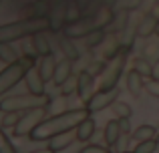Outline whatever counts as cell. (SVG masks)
<instances>
[{"label": "cell", "instance_id": "cell-6", "mask_svg": "<svg viewBox=\"0 0 159 153\" xmlns=\"http://www.w3.org/2000/svg\"><path fill=\"white\" fill-rule=\"evenodd\" d=\"M47 117H48L47 105H40V107H34V109L24 111V113L20 115V121L16 123V127H14V135L16 137H28L30 131L34 129L40 121H44Z\"/></svg>", "mask_w": 159, "mask_h": 153}, {"label": "cell", "instance_id": "cell-48", "mask_svg": "<svg viewBox=\"0 0 159 153\" xmlns=\"http://www.w3.org/2000/svg\"><path fill=\"white\" fill-rule=\"evenodd\" d=\"M109 153H115V151H113V149H111V151H109Z\"/></svg>", "mask_w": 159, "mask_h": 153}, {"label": "cell", "instance_id": "cell-31", "mask_svg": "<svg viewBox=\"0 0 159 153\" xmlns=\"http://www.w3.org/2000/svg\"><path fill=\"white\" fill-rule=\"evenodd\" d=\"M0 153H18L12 141L8 139V135L4 133V127H0Z\"/></svg>", "mask_w": 159, "mask_h": 153}, {"label": "cell", "instance_id": "cell-45", "mask_svg": "<svg viewBox=\"0 0 159 153\" xmlns=\"http://www.w3.org/2000/svg\"><path fill=\"white\" fill-rule=\"evenodd\" d=\"M155 34H157V38H159V22H157V30H155Z\"/></svg>", "mask_w": 159, "mask_h": 153}, {"label": "cell", "instance_id": "cell-14", "mask_svg": "<svg viewBox=\"0 0 159 153\" xmlns=\"http://www.w3.org/2000/svg\"><path fill=\"white\" fill-rule=\"evenodd\" d=\"M70 75H73V61H69L65 56L62 61H58V63H57V69H54V75H52V83L61 89L62 83H65Z\"/></svg>", "mask_w": 159, "mask_h": 153}, {"label": "cell", "instance_id": "cell-9", "mask_svg": "<svg viewBox=\"0 0 159 153\" xmlns=\"http://www.w3.org/2000/svg\"><path fill=\"white\" fill-rule=\"evenodd\" d=\"M24 85H26L28 93L39 95V97H47V81L40 75L39 65L26 69V73H24Z\"/></svg>", "mask_w": 159, "mask_h": 153}, {"label": "cell", "instance_id": "cell-39", "mask_svg": "<svg viewBox=\"0 0 159 153\" xmlns=\"http://www.w3.org/2000/svg\"><path fill=\"white\" fill-rule=\"evenodd\" d=\"M157 2H159V0H143V8H145V10L149 12V10H151V8H153V6L157 4Z\"/></svg>", "mask_w": 159, "mask_h": 153}, {"label": "cell", "instance_id": "cell-44", "mask_svg": "<svg viewBox=\"0 0 159 153\" xmlns=\"http://www.w3.org/2000/svg\"><path fill=\"white\" fill-rule=\"evenodd\" d=\"M103 2H105L107 6H115V4H117V0H103Z\"/></svg>", "mask_w": 159, "mask_h": 153}, {"label": "cell", "instance_id": "cell-42", "mask_svg": "<svg viewBox=\"0 0 159 153\" xmlns=\"http://www.w3.org/2000/svg\"><path fill=\"white\" fill-rule=\"evenodd\" d=\"M28 153H54V151L47 147V149H34V151H28Z\"/></svg>", "mask_w": 159, "mask_h": 153}, {"label": "cell", "instance_id": "cell-13", "mask_svg": "<svg viewBox=\"0 0 159 153\" xmlns=\"http://www.w3.org/2000/svg\"><path fill=\"white\" fill-rule=\"evenodd\" d=\"M75 141H77V133H75V131H65V133L52 135V137L48 139V149H52L54 153L65 151L66 147H70Z\"/></svg>", "mask_w": 159, "mask_h": 153}, {"label": "cell", "instance_id": "cell-41", "mask_svg": "<svg viewBox=\"0 0 159 153\" xmlns=\"http://www.w3.org/2000/svg\"><path fill=\"white\" fill-rule=\"evenodd\" d=\"M153 77L159 79V59L155 61V63H153Z\"/></svg>", "mask_w": 159, "mask_h": 153}, {"label": "cell", "instance_id": "cell-23", "mask_svg": "<svg viewBox=\"0 0 159 153\" xmlns=\"http://www.w3.org/2000/svg\"><path fill=\"white\" fill-rule=\"evenodd\" d=\"M95 20H97V28H109L113 24V20H115V10H113V6H101L99 8V12L95 14Z\"/></svg>", "mask_w": 159, "mask_h": 153}, {"label": "cell", "instance_id": "cell-21", "mask_svg": "<svg viewBox=\"0 0 159 153\" xmlns=\"http://www.w3.org/2000/svg\"><path fill=\"white\" fill-rule=\"evenodd\" d=\"M22 59V52L16 51L12 43H0V61L4 65H12V63H18Z\"/></svg>", "mask_w": 159, "mask_h": 153}, {"label": "cell", "instance_id": "cell-19", "mask_svg": "<svg viewBox=\"0 0 159 153\" xmlns=\"http://www.w3.org/2000/svg\"><path fill=\"white\" fill-rule=\"evenodd\" d=\"M121 125H119V119H111V121L105 125V129H103V139H105V143H107V147H113L115 145V141L121 137Z\"/></svg>", "mask_w": 159, "mask_h": 153}, {"label": "cell", "instance_id": "cell-4", "mask_svg": "<svg viewBox=\"0 0 159 153\" xmlns=\"http://www.w3.org/2000/svg\"><path fill=\"white\" fill-rule=\"evenodd\" d=\"M40 105H48L47 97H39V95H12V97H2L0 99V113H8V111H18L24 113L28 109H34Z\"/></svg>", "mask_w": 159, "mask_h": 153}, {"label": "cell", "instance_id": "cell-20", "mask_svg": "<svg viewBox=\"0 0 159 153\" xmlns=\"http://www.w3.org/2000/svg\"><path fill=\"white\" fill-rule=\"evenodd\" d=\"M58 47H61L62 55L66 56L69 61H79L81 59V51H79V47L75 44V38H69V36L62 34V38H58Z\"/></svg>", "mask_w": 159, "mask_h": 153}, {"label": "cell", "instance_id": "cell-38", "mask_svg": "<svg viewBox=\"0 0 159 153\" xmlns=\"http://www.w3.org/2000/svg\"><path fill=\"white\" fill-rule=\"evenodd\" d=\"M119 125H121V131H123V133H131V117L119 119Z\"/></svg>", "mask_w": 159, "mask_h": 153}, {"label": "cell", "instance_id": "cell-1", "mask_svg": "<svg viewBox=\"0 0 159 153\" xmlns=\"http://www.w3.org/2000/svg\"><path fill=\"white\" fill-rule=\"evenodd\" d=\"M89 109L85 105L79 107V109H66L58 115H52V117H47L44 121H40L34 129L30 131L28 137L32 141H48L52 135L65 133V131H75L79 127V123L83 119L89 117Z\"/></svg>", "mask_w": 159, "mask_h": 153}, {"label": "cell", "instance_id": "cell-49", "mask_svg": "<svg viewBox=\"0 0 159 153\" xmlns=\"http://www.w3.org/2000/svg\"><path fill=\"white\" fill-rule=\"evenodd\" d=\"M0 4H2V0H0Z\"/></svg>", "mask_w": 159, "mask_h": 153}, {"label": "cell", "instance_id": "cell-18", "mask_svg": "<svg viewBox=\"0 0 159 153\" xmlns=\"http://www.w3.org/2000/svg\"><path fill=\"white\" fill-rule=\"evenodd\" d=\"M48 30H40L36 34H32V43H34V48H36V55L39 56H44V55H51L52 52V47H51V38L47 34Z\"/></svg>", "mask_w": 159, "mask_h": 153}, {"label": "cell", "instance_id": "cell-22", "mask_svg": "<svg viewBox=\"0 0 159 153\" xmlns=\"http://www.w3.org/2000/svg\"><path fill=\"white\" fill-rule=\"evenodd\" d=\"M57 63L58 61H54L52 52L51 55H44L39 59V71L40 75L44 77V81H52V75H54V69H57Z\"/></svg>", "mask_w": 159, "mask_h": 153}, {"label": "cell", "instance_id": "cell-33", "mask_svg": "<svg viewBox=\"0 0 159 153\" xmlns=\"http://www.w3.org/2000/svg\"><path fill=\"white\" fill-rule=\"evenodd\" d=\"M18 121H20V113H18V111H8V113H4L2 127H4V129H6V127H12V129H14Z\"/></svg>", "mask_w": 159, "mask_h": 153}, {"label": "cell", "instance_id": "cell-25", "mask_svg": "<svg viewBox=\"0 0 159 153\" xmlns=\"http://www.w3.org/2000/svg\"><path fill=\"white\" fill-rule=\"evenodd\" d=\"M155 135H157V127H153V125H139L131 133V137L135 139V141H145V139H153Z\"/></svg>", "mask_w": 159, "mask_h": 153}, {"label": "cell", "instance_id": "cell-30", "mask_svg": "<svg viewBox=\"0 0 159 153\" xmlns=\"http://www.w3.org/2000/svg\"><path fill=\"white\" fill-rule=\"evenodd\" d=\"M127 16H129V10L127 8H123L121 12H115V20H113V30L115 32H123L125 28H127Z\"/></svg>", "mask_w": 159, "mask_h": 153}, {"label": "cell", "instance_id": "cell-16", "mask_svg": "<svg viewBox=\"0 0 159 153\" xmlns=\"http://www.w3.org/2000/svg\"><path fill=\"white\" fill-rule=\"evenodd\" d=\"M51 14V2L48 0H34L26 6L28 18H47Z\"/></svg>", "mask_w": 159, "mask_h": 153}, {"label": "cell", "instance_id": "cell-26", "mask_svg": "<svg viewBox=\"0 0 159 153\" xmlns=\"http://www.w3.org/2000/svg\"><path fill=\"white\" fill-rule=\"evenodd\" d=\"M105 38H107V32L103 30V28H95L93 32H91V34H87L85 38V44L89 48H95V47H101L103 43H105Z\"/></svg>", "mask_w": 159, "mask_h": 153}, {"label": "cell", "instance_id": "cell-47", "mask_svg": "<svg viewBox=\"0 0 159 153\" xmlns=\"http://www.w3.org/2000/svg\"><path fill=\"white\" fill-rule=\"evenodd\" d=\"M121 153H133V151H129V149H127V151H121Z\"/></svg>", "mask_w": 159, "mask_h": 153}, {"label": "cell", "instance_id": "cell-12", "mask_svg": "<svg viewBox=\"0 0 159 153\" xmlns=\"http://www.w3.org/2000/svg\"><path fill=\"white\" fill-rule=\"evenodd\" d=\"M157 22L159 18L155 14H151V12H147V14L143 16V18L137 22V28H135V34L139 36V38H149L151 34H155L157 30Z\"/></svg>", "mask_w": 159, "mask_h": 153}, {"label": "cell", "instance_id": "cell-10", "mask_svg": "<svg viewBox=\"0 0 159 153\" xmlns=\"http://www.w3.org/2000/svg\"><path fill=\"white\" fill-rule=\"evenodd\" d=\"M66 0H51V14H48V20H51V32H62L66 24Z\"/></svg>", "mask_w": 159, "mask_h": 153}, {"label": "cell", "instance_id": "cell-35", "mask_svg": "<svg viewBox=\"0 0 159 153\" xmlns=\"http://www.w3.org/2000/svg\"><path fill=\"white\" fill-rule=\"evenodd\" d=\"M61 93L65 95V97H69L70 93H77V77L70 75L69 79H66V81L62 83V87H61Z\"/></svg>", "mask_w": 159, "mask_h": 153}, {"label": "cell", "instance_id": "cell-11", "mask_svg": "<svg viewBox=\"0 0 159 153\" xmlns=\"http://www.w3.org/2000/svg\"><path fill=\"white\" fill-rule=\"evenodd\" d=\"M97 87H95V75H91L89 71H81L77 75V95L83 103H87L91 97L95 95Z\"/></svg>", "mask_w": 159, "mask_h": 153}, {"label": "cell", "instance_id": "cell-8", "mask_svg": "<svg viewBox=\"0 0 159 153\" xmlns=\"http://www.w3.org/2000/svg\"><path fill=\"white\" fill-rule=\"evenodd\" d=\"M97 28V20H95V16H81L79 20H75V22H69L65 24V28H62V34L69 36V38H85L87 34H91V32Z\"/></svg>", "mask_w": 159, "mask_h": 153}, {"label": "cell", "instance_id": "cell-28", "mask_svg": "<svg viewBox=\"0 0 159 153\" xmlns=\"http://www.w3.org/2000/svg\"><path fill=\"white\" fill-rule=\"evenodd\" d=\"M111 111H113V115H115L117 119H125V117H131V115H133L131 105L125 103V101H115L111 105Z\"/></svg>", "mask_w": 159, "mask_h": 153}, {"label": "cell", "instance_id": "cell-29", "mask_svg": "<svg viewBox=\"0 0 159 153\" xmlns=\"http://www.w3.org/2000/svg\"><path fill=\"white\" fill-rule=\"evenodd\" d=\"M157 147H159V143H157L155 137L153 139H145V141H137L133 153H155Z\"/></svg>", "mask_w": 159, "mask_h": 153}, {"label": "cell", "instance_id": "cell-46", "mask_svg": "<svg viewBox=\"0 0 159 153\" xmlns=\"http://www.w3.org/2000/svg\"><path fill=\"white\" fill-rule=\"evenodd\" d=\"M155 139H157V143H159V133H157V135H155Z\"/></svg>", "mask_w": 159, "mask_h": 153}, {"label": "cell", "instance_id": "cell-2", "mask_svg": "<svg viewBox=\"0 0 159 153\" xmlns=\"http://www.w3.org/2000/svg\"><path fill=\"white\" fill-rule=\"evenodd\" d=\"M40 30H51V20L47 18H22L8 24H0V43H16Z\"/></svg>", "mask_w": 159, "mask_h": 153}, {"label": "cell", "instance_id": "cell-37", "mask_svg": "<svg viewBox=\"0 0 159 153\" xmlns=\"http://www.w3.org/2000/svg\"><path fill=\"white\" fill-rule=\"evenodd\" d=\"M105 69H107V65H105V63H91L89 67H87V71H89L91 75L99 77V75H103V73H105Z\"/></svg>", "mask_w": 159, "mask_h": 153}, {"label": "cell", "instance_id": "cell-36", "mask_svg": "<svg viewBox=\"0 0 159 153\" xmlns=\"http://www.w3.org/2000/svg\"><path fill=\"white\" fill-rule=\"evenodd\" d=\"M109 151H111V147L99 145V143H89V145H85L79 153H109Z\"/></svg>", "mask_w": 159, "mask_h": 153}, {"label": "cell", "instance_id": "cell-24", "mask_svg": "<svg viewBox=\"0 0 159 153\" xmlns=\"http://www.w3.org/2000/svg\"><path fill=\"white\" fill-rule=\"evenodd\" d=\"M121 48H123V47L119 44V40H117L115 36H107L105 43H103V56H105V61L115 59L117 52H119Z\"/></svg>", "mask_w": 159, "mask_h": 153}, {"label": "cell", "instance_id": "cell-7", "mask_svg": "<svg viewBox=\"0 0 159 153\" xmlns=\"http://www.w3.org/2000/svg\"><path fill=\"white\" fill-rule=\"evenodd\" d=\"M121 89L119 87H111V89H99L95 91V95L85 103V107L89 109V113H97V111H103V109H109L113 103L117 101Z\"/></svg>", "mask_w": 159, "mask_h": 153}, {"label": "cell", "instance_id": "cell-27", "mask_svg": "<svg viewBox=\"0 0 159 153\" xmlns=\"http://www.w3.org/2000/svg\"><path fill=\"white\" fill-rule=\"evenodd\" d=\"M131 69H135L137 73H141L145 79L153 77V65L149 63L145 56H137V59H133V67Z\"/></svg>", "mask_w": 159, "mask_h": 153}, {"label": "cell", "instance_id": "cell-3", "mask_svg": "<svg viewBox=\"0 0 159 153\" xmlns=\"http://www.w3.org/2000/svg\"><path fill=\"white\" fill-rule=\"evenodd\" d=\"M34 65H39L36 59H34V56H26V55H22V59H20L18 63L6 65V67L0 71V99H2L8 91L14 89L20 81H24V73H26V69L34 67Z\"/></svg>", "mask_w": 159, "mask_h": 153}, {"label": "cell", "instance_id": "cell-34", "mask_svg": "<svg viewBox=\"0 0 159 153\" xmlns=\"http://www.w3.org/2000/svg\"><path fill=\"white\" fill-rule=\"evenodd\" d=\"M145 91H147L151 97L159 99V79H155V77L145 79Z\"/></svg>", "mask_w": 159, "mask_h": 153}, {"label": "cell", "instance_id": "cell-5", "mask_svg": "<svg viewBox=\"0 0 159 153\" xmlns=\"http://www.w3.org/2000/svg\"><path fill=\"white\" fill-rule=\"evenodd\" d=\"M129 51H131V47L123 44V48L117 52V56L111 59V65H109L105 69V73L101 75L103 79H101V87H99V89H111V87L119 85V79H121V75H123V71H125V65H127Z\"/></svg>", "mask_w": 159, "mask_h": 153}, {"label": "cell", "instance_id": "cell-40", "mask_svg": "<svg viewBox=\"0 0 159 153\" xmlns=\"http://www.w3.org/2000/svg\"><path fill=\"white\" fill-rule=\"evenodd\" d=\"M89 2L91 0H75V4H77L81 10H85V8H89Z\"/></svg>", "mask_w": 159, "mask_h": 153}, {"label": "cell", "instance_id": "cell-32", "mask_svg": "<svg viewBox=\"0 0 159 153\" xmlns=\"http://www.w3.org/2000/svg\"><path fill=\"white\" fill-rule=\"evenodd\" d=\"M131 133H121V137L115 141V145L111 147L113 151H117V153H121V151H127L129 149V143H131Z\"/></svg>", "mask_w": 159, "mask_h": 153}, {"label": "cell", "instance_id": "cell-15", "mask_svg": "<svg viewBox=\"0 0 159 153\" xmlns=\"http://www.w3.org/2000/svg\"><path fill=\"white\" fill-rule=\"evenodd\" d=\"M95 129H97V123H95V119L89 115V117L83 119V121L79 123V127L75 129V133H77V141H81V143L89 141V139L95 135Z\"/></svg>", "mask_w": 159, "mask_h": 153}, {"label": "cell", "instance_id": "cell-17", "mask_svg": "<svg viewBox=\"0 0 159 153\" xmlns=\"http://www.w3.org/2000/svg\"><path fill=\"white\" fill-rule=\"evenodd\" d=\"M143 89H145V77L141 73H137L135 69H131L127 73V91L133 97H139Z\"/></svg>", "mask_w": 159, "mask_h": 153}, {"label": "cell", "instance_id": "cell-43", "mask_svg": "<svg viewBox=\"0 0 159 153\" xmlns=\"http://www.w3.org/2000/svg\"><path fill=\"white\" fill-rule=\"evenodd\" d=\"M149 12H151V14H155V16H157V18H159V2H157V4H155V6H153V8H151V10H149Z\"/></svg>", "mask_w": 159, "mask_h": 153}]
</instances>
